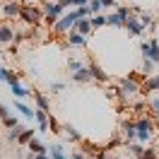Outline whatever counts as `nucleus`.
Instances as JSON below:
<instances>
[{
	"instance_id": "20e7f679",
	"label": "nucleus",
	"mask_w": 159,
	"mask_h": 159,
	"mask_svg": "<svg viewBox=\"0 0 159 159\" xmlns=\"http://www.w3.org/2000/svg\"><path fill=\"white\" fill-rule=\"evenodd\" d=\"M140 51H142V58L152 60L154 65L159 63V41H157V39H149V41H145Z\"/></svg>"
},
{
	"instance_id": "e433bc0d",
	"label": "nucleus",
	"mask_w": 159,
	"mask_h": 159,
	"mask_svg": "<svg viewBox=\"0 0 159 159\" xmlns=\"http://www.w3.org/2000/svg\"><path fill=\"white\" fill-rule=\"evenodd\" d=\"M5 116H10V113H7V106L0 104V118H5Z\"/></svg>"
},
{
	"instance_id": "aec40b11",
	"label": "nucleus",
	"mask_w": 159,
	"mask_h": 159,
	"mask_svg": "<svg viewBox=\"0 0 159 159\" xmlns=\"http://www.w3.org/2000/svg\"><path fill=\"white\" fill-rule=\"evenodd\" d=\"M68 41H70V43H72V46H84V43H87V39H84V36H80L77 31H70Z\"/></svg>"
},
{
	"instance_id": "cd10ccee",
	"label": "nucleus",
	"mask_w": 159,
	"mask_h": 159,
	"mask_svg": "<svg viewBox=\"0 0 159 159\" xmlns=\"http://www.w3.org/2000/svg\"><path fill=\"white\" fill-rule=\"evenodd\" d=\"M140 159H157V149L154 147H145V152H142Z\"/></svg>"
},
{
	"instance_id": "ea45409f",
	"label": "nucleus",
	"mask_w": 159,
	"mask_h": 159,
	"mask_svg": "<svg viewBox=\"0 0 159 159\" xmlns=\"http://www.w3.org/2000/svg\"><path fill=\"white\" fill-rule=\"evenodd\" d=\"M34 159H48V154H34Z\"/></svg>"
},
{
	"instance_id": "39448f33",
	"label": "nucleus",
	"mask_w": 159,
	"mask_h": 159,
	"mask_svg": "<svg viewBox=\"0 0 159 159\" xmlns=\"http://www.w3.org/2000/svg\"><path fill=\"white\" fill-rule=\"evenodd\" d=\"M41 12H43V17H46L51 24H56V22L60 20V15H63V5H60V2H43Z\"/></svg>"
},
{
	"instance_id": "4be33fe9",
	"label": "nucleus",
	"mask_w": 159,
	"mask_h": 159,
	"mask_svg": "<svg viewBox=\"0 0 159 159\" xmlns=\"http://www.w3.org/2000/svg\"><path fill=\"white\" fill-rule=\"evenodd\" d=\"M48 152H51V157H53V159H65L63 145H51V147H48Z\"/></svg>"
},
{
	"instance_id": "393cba45",
	"label": "nucleus",
	"mask_w": 159,
	"mask_h": 159,
	"mask_svg": "<svg viewBox=\"0 0 159 159\" xmlns=\"http://www.w3.org/2000/svg\"><path fill=\"white\" fill-rule=\"evenodd\" d=\"M140 70H142V75H145V77H149V75L154 72V63L145 58V60H142V68H140Z\"/></svg>"
},
{
	"instance_id": "72a5a7b5",
	"label": "nucleus",
	"mask_w": 159,
	"mask_h": 159,
	"mask_svg": "<svg viewBox=\"0 0 159 159\" xmlns=\"http://www.w3.org/2000/svg\"><path fill=\"white\" fill-rule=\"evenodd\" d=\"M149 106H152V109H154V111L159 113V97H154V99L149 101Z\"/></svg>"
},
{
	"instance_id": "4c0bfd02",
	"label": "nucleus",
	"mask_w": 159,
	"mask_h": 159,
	"mask_svg": "<svg viewBox=\"0 0 159 159\" xmlns=\"http://www.w3.org/2000/svg\"><path fill=\"white\" fill-rule=\"evenodd\" d=\"M0 80H7V70L2 68V65H0Z\"/></svg>"
},
{
	"instance_id": "bb28decb",
	"label": "nucleus",
	"mask_w": 159,
	"mask_h": 159,
	"mask_svg": "<svg viewBox=\"0 0 159 159\" xmlns=\"http://www.w3.org/2000/svg\"><path fill=\"white\" fill-rule=\"evenodd\" d=\"M22 130H24L22 125H17V128H10V133H7V140H10V142H12V140H17V138L22 135Z\"/></svg>"
},
{
	"instance_id": "f3484780",
	"label": "nucleus",
	"mask_w": 159,
	"mask_h": 159,
	"mask_svg": "<svg viewBox=\"0 0 159 159\" xmlns=\"http://www.w3.org/2000/svg\"><path fill=\"white\" fill-rule=\"evenodd\" d=\"M34 118L39 120V130H48V113H43V111H34Z\"/></svg>"
},
{
	"instance_id": "412c9836",
	"label": "nucleus",
	"mask_w": 159,
	"mask_h": 159,
	"mask_svg": "<svg viewBox=\"0 0 159 159\" xmlns=\"http://www.w3.org/2000/svg\"><path fill=\"white\" fill-rule=\"evenodd\" d=\"M123 133H125V142H128V140H133V138H135V123H133V120L123 123Z\"/></svg>"
},
{
	"instance_id": "ddd939ff",
	"label": "nucleus",
	"mask_w": 159,
	"mask_h": 159,
	"mask_svg": "<svg viewBox=\"0 0 159 159\" xmlns=\"http://www.w3.org/2000/svg\"><path fill=\"white\" fill-rule=\"evenodd\" d=\"M72 80H75V82H80V84H82V82H89V80H92L89 68H87V65H82L77 72H72Z\"/></svg>"
},
{
	"instance_id": "6ab92c4d",
	"label": "nucleus",
	"mask_w": 159,
	"mask_h": 159,
	"mask_svg": "<svg viewBox=\"0 0 159 159\" xmlns=\"http://www.w3.org/2000/svg\"><path fill=\"white\" fill-rule=\"evenodd\" d=\"M31 138H34V128H24V130H22V135L17 138V142H20V145H29Z\"/></svg>"
},
{
	"instance_id": "f03ea898",
	"label": "nucleus",
	"mask_w": 159,
	"mask_h": 159,
	"mask_svg": "<svg viewBox=\"0 0 159 159\" xmlns=\"http://www.w3.org/2000/svg\"><path fill=\"white\" fill-rule=\"evenodd\" d=\"M133 15H135L133 10L120 7V10L109 12V15H106V24H111V27H123V24H125V20H128V17H133Z\"/></svg>"
},
{
	"instance_id": "a878e982",
	"label": "nucleus",
	"mask_w": 159,
	"mask_h": 159,
	"mask_svg": "<svg viewBox=\"0 0 159 159\" xmlns=\"http://www.w3.org/2000/svg\"><path fill=\"white\" fill-rule=\"evenodd\" d=\"M128 149H130V154H133L135 159H140V157H142V152H145L142 145H128Z\"/></svg>"
},
{
	"instance_id": "f704fd0d",
	"label": "nucleus",
	"mask_w": 159,
	"mask_h": 159,
	"mask_svg": "<svg viewBox=\"0 0 159 159\" xmlns=\"http://www.w3.org/2000/svg\"><path fill=\"white\" fill-rule=\"evenodd\" d=\"M60 89H63V84H60V82H53V84H51V92H53V94L60 92Z\"/></svg>"
},
{
	"instance_id": "2eb2a0df",
	"label": "nucleus",
	"mask_w": 159,
	"mask_h": 159,
	"mask_svg": "<svg viewBox=\"0 0 159 159\" xmlns=\"http://www.w3.org/2000/svg\"><path fill=\"white\" fill-rule=\"evenodd\" d=\"M27 147H29L31 152H34V154H46V152H48V147H46L43 142H39V140H36V138H31Z\"/></svg>"
},
{
	"instance_id": "f257e3e1",
	"label": "nucleus",
	"mask_w": 159,
	"mask_h": 159,
	"mask_svg": "<svg viewBox=\"0 0 159 159\" xmlns=\"http://www.w3.org/2000/svg\"><path fill=\"white\" fill-rule=\"evenodd\" d=\"M152 135H154V120L152 118L142 116V118L135 120V138H138L140 142H149Z\"/></svg>"
},
{
	"instance_id": "c9c22d12",
	"label": "nucleus",
	"mask_w": 159,
	"mask_h": 159,
	"mask_svg": "<svg viewBox=\"0 0 159 159\" xmlns=\"http://www.w3.org/2000/svg\"><path fill=\"white\" fill-rule=\"evenodd\" d=\"M99 2H101V7H113L116 0H99Z\"/></svg>"
},
{
	"instance_id": "58836bf2",
	"label": "nucleus",
	"mask_w": 159,
	"mask_h": 159,
	"mask_svg": "<svg viewBox=\"0 0 159 159\" xmlns=\"http://www.w3.org/2000/svg\"><path fill=\"white\" fill-rule=\"evenodd\" d=\"M72 159H84V154H82V152H75V154H72Z\"/></svg>"
},
{
	"instance_id": "1a4fd4ad",
	"label": "nucleus",
	"mask_w": 159,
	"mask_h": 159,
	"mask_svg": "<svg viewBox=\"0 0 159 159\" xmlns=\"http://www.w3.org/2000/svg\"><path fill=\"white\" fill-rule=\"evenodd\" d=\"M87 68H89L92 80H97V82H109V75H106V72L101 70V65H97L94 60H89V65H87Z\"/></svg>"
},
{
	"instance_id": "423d86ee",
	"label": "nucleus",
	"mask_w": 159,
	"mask_h": 159,
	"mask_svg": "<svg viewBox=\"0 0 159 159\" xmlns=\"http://www.w3.org/2000/svg\"><path fill=\"white\" fill-rule=\"evenodd\" d=\"M140 92V84L135 82V80H130V77H123L118 82V94L125 99V97H133V94H138Z\"/></svg>"
},
{
	"instance_id": "2f4dec72",
	"label": "nucleus",
	"mask_w": 159,
	"mask_h": 159,
	"mask_svg": "<svg viewBox=\"0 0 159 159\" xmlns=\"http://www.w3.org/2000/svg\"><path fill=\"white\" fill-rule=\"evenodd\" d=\"M87 7H89V15H94V12H99V10H101V2H99V0H92Z\"/></svg>"
},
{
	"instance_id": "dca6fc26",
	"label": "nucleus",
	"mask_w": 159,
	"mask_h": 159,
	"mask_svg": "<svg viewBox=\"0 0 159 159\" xmlns=\"http://www.w3.org/2000/svg\"><path fill=\"white\" fill-rule=\"evenodd\" d=\"M12 39H15V29L7 27V24H5V27H0V41H2V43H10Z\"/></svg>"
},
{
	"instance_id": "7ed1b4c3",
	"label": "nucleus",
	"mask_w": 159,
	"mask_h": 159,
	"mask_svg": "<svg viewBox=\"0 0 159 159\" xmlns=\"http://www.w3.org/2000/svg\"><path fill=\"white\" fill-rule=\"evenodd\" d=\"M20 17L27 22V24H39V20L43 17V12H41V7H36V5H22Z\"/></svg>"
},
{
	"instance_id": "b1692460",
	"label": "nucleus",
	"mask_w": 159,
	"mask_h": 159,
	"mask_svg": "<svg viewBox=\"0 0 159 159\" xmlns=\"http://www.w3.org/2000/svg\"><path fill=\"white\" fill-rule=\"evenodd\" d=\"M92 29H99V27H104V24H106V17H104V15H92Z\"/></svg>"
},
{
	"instance_id": "f8f14e48",
	"label": "nucleus",
	"mask_w": 159,
	"mask_h": 159,
	"mask_svg": "<svg viewBox=\"0 0 159 159\" xmlns=\"http://www.w3.org/2000/svg\"><path fill=\"white\" fill-rule=\"evenodd\" d=\"M72 29L77 31L80 36H89V34H92V22H89V20H80Z\"/></svg>"
},
{
	"instance_id": "c85d7f7f",
	"label": "nucleus",
	"mask_w": 159,
	"mask_h": 159,
	"mask_svg": "<svg viewBox=\"0 0 159 159\" xmlns=\"http://www.w3.org/2000/svg\"><path fill=\"white\" fill-rule=\"evenodd\" d=\"M2 123H5V128H17V125H20L15 116H5V118H2Z\"/></svg>"
},
{
	"instance_id": "c756f323",
	"label": "nucleus",
	"mask_w": 159,
	"mask_h": 159,
	"mask_svg": "<svg viewBox=\"0 0 159 159\" xmlns=\"http://www.w3.org/2000/svg\"><path fill=\"white\" fill-rule=\"evenodd\" d=\"M60 5L65 7V5H77V7H82V5H87V0H58Z\"/></svg>"
},
{
	"instance_id": "a211bd4d",
	"label": "nucleus",
	"mask_w": 159,
	"mask_h": 159,
	"mask_svg": "<svg viewBox=\"0 0 159 159\" xmlns=\"http://www.w3.org/2000/svg\"><path fill=\"white\" fill-rule=\"evenodd\" d=\"M15 109H20L22 116H27V118H34V109H29L24 101H15Z\"/></svg>"
},
{
	"instance_id": "0eeeda50",
	"label": "nucleus",
	"mask_w": 159,
	"mask_h": 159,
	"mask_svg": "<svg viewBox=\"0 0 159 159\" xmlns=\"http://www.w3.org/2000/svg\"><path fill=\"white\" fill-rule=\"evenodd\" d=\"M123 27H125V29H128V34H133V36H142V31H145V27H142V24H140V20H138V15L128 17Z\"/></svg>"
},
{
	"instance_id": "9b49d317",
	"label": "nucleus",
	"mask_w": 159,
	"mask_h": 159,
	"mask_svg": "<svg viewBox=\"0 0 159 159\" xmlns=\"http://www.w3.org/2000/svg\"><path fill=\"white\" fill-rule=\"evenodd\" d=\"M34 99H36V109L39 111H43V113H51V104H48V99L41 94L39 89H34Z\"/></svg>"
},
{
	"instance_id": "5701e85b",
	"label": "nucleus",
	"mask_w": 159,
	"mask_h": 159,
	"mask_svg": "<svg viewBox=\"0 0 159 159\" xmlns=\"http://www.w3.org/2000/svg\"><path fill=\"white\" fill-rule=\"evenodd\" d=\"M65 133H68V138L72 140V142H82V135H80V133H77V130H75V128H72L70 123H68V125H65Z\"/></svg>"
},
{
	"instance_id": "6e6552de",
	"label": "nucleus",
	"mask_w": 159,
	"mask_h": 159,
	"mask_svg": "<svg viewBox=\"0 0 159 159\" xmlns=\"http://www.w3.org/2000/svg\"><path fill=\"white\" fill-rule=\"evenodd\" d=\"M159 89V75H149L142 84H140V92L142 94H152V92H157Z\"/></svg>"
},
{
	"instance_id": "7c9ffc66",
	"label": "nucleus",
	"mask_w": 159,
	"mask_h": 159,
	"mask_svg": "<svg viewBox=\"0 0 159 159\" xmlns=\"http://www.w3.org/2000/svg\"><path fill=\"white\" fill-rule=\"evenodd\" d=\"M68 68H70V72H77V70L82 68V63H80V60H75V58H70V60H68Z\"/></svg>"
},
{
	"instance_id": "473e14b6",
	"label": "nucleus",
	"mask_w": 159,
	"mask_h": 159,
	"mask_svg": "<svg viewBox=\"0 0 159 159\" xmlns=\"http://www.w3.org/2000/svg\"><path fill=\"white\" fill-rule=\"evenodd\" d=\"M48 130H53V133H58V120H56V118H53V116H51V120H48Z\"/></svg>"
},
{
	"instance_id": "9d476101",
	"label": "nucleus",
	"mask_w": 159,
	"mask_h": 159,
	"mask_svg": "<svg viewBox=\"0 0 159 159\" xmlns=\"http://www.w3.org/2000/svg\"><path fill=\"white\" fill-rule=\"evenodd\" d=\"M20 10H22V2H17V0H10V2H5L2 5V15H7V17H20Z\"/></svg>"
},
{
	"instance_id": "4468645a",
	"label": "nucleus",
	"mask_w": 159,
	"mask_h": 159,
	"mask_svg": "<svg viewBox=\"0 0 159 159\" xmlns=\"http://www.w3.org/2000/svg\"><path fill=\"white\" fill-rule=\"evenodd\" d=\"M7 84L12 87V94H15L17 99H24V97L29 94V89H24V87L20 84V80H12V82H7Z\"/></svg>"
}]
</instances>
